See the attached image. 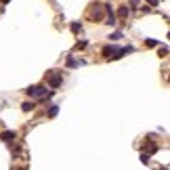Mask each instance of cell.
Instances as JSON below:
<instances>
[{
  "mask_svg": "<svg viewBox=\"0 0 170 170\" xmlns=\"http://www.w3.org/2000/svg\"><path fill=\"white\" fill-rule=\"evenodd\" d=\"M15 136H17L15 130H4V132L0 134V139H2V141H15Z\"/></svg>",
  "mask_w": 170,
  "mask_h": 170,
  "instance_id": "5b68a950",
  "label": "cell"
},
{
  "mask_svg": "<svg viewBox=\"0 0 170 170\" xmlns=\"http://www.w3.org/2000/svg\"><path fill=\"white\" fill-rule=\"evenodd\" d=\"M25 93H27L30 97H42V95H46V88H44V86H30Z\"/></svg>",
  "mask_w": 170,
  "mask_h": 170,
  "instance_id": "7a4b0ae2",
  "label": "cell"
},
{
  "mask_svg": "<svg viewBox=\"0 0 170 170\" xmlns=\"http://www.w3.org/2000/svg\"><path fill=\"white\" fill-rule=\"evenodd\" d=\"M120 36H122L120 32H116V34H111V38H109V40H118V38H120Z\"/></svg>",
  "mask_w": 170,
  "mask_h": 170,
  "instance_id": "5bb4252c",
  "label": "cell"
},
{
  "mask_svg": "<svg viewBox=\"0 0 170 170\" xmlns=\"http://www.w3.org/2000/svg\"><path fill=\"white\" fill-rule=\"evenodd\" d=\"M130 4H132L130 9H136V4H139V0H130Z\"/></svg>",
  "mask_w": 170,
  "mask_h": 170,
  "instance_id": "2e32d148",
  "label": "cell"
},
{
  "mask_svg": "<svg viewBox=\"0 0 170 170\" xmlns=\"http://www.w3.org/2000/svg\"><path fill=\"white\" fill-rule=\"evenodd\" d=\"M80 30H82V25H80V23H73V25H72V32H76V34H78Z\"/></svg>",
  "mask_w": 170,
  "mask_h": 170,
  "instance_id": "7c38bea8",
  "label": "cell"
},
{
  "mask_svg": "<svg viewBox=\"0 0 170 170\" xmlns=\"http://www.w3.org/2000/svg\"><path fill=\"white\" fill-rule=\"evenodd\" d=\"M67 67H78V61L76 59H67Z\"/></svg>",
  "mask_w": 170,
  "mask_h": 170,
  "instance_id": "8fae6325",
  "label": "cell"
},
{
  "mask_svg": "<svg viewBox=\"0 0 170 170\" xmlns=\"http://www.w3.org/2000/svg\"><path fill=\"white\" fill-rule=\"evenodd\" d=\"M103 11L107 13V25H116V15H113L111 4H103Z\"/></svg>",
  "mask_w": 170,
  "mask_h": 170,
  "instance_id": "277c9868",
  "label": "cell"
},
{
  "mask_svg": "<svg viewBox=\"0 0 170 170\" xmlns=\"http://www.w3.org/2000/svg\"><path fill=\"white\" fill-rule=\"evenodd\" d=\"M145 44H147V46H158V40H153V38H147Z\"/></svg>",
  "mask_w": 170,
  "mask_h": 170,
  "instance_id": "30bf717a",
  "label": "cell"
},
{
  "mask_svg": "<svg viewBox=\"0 0 170 170\" xmlns=\"http://www.w3.org/2000/svg\"><path fill=\"white\" fill-rule=\"evenodd\" d=\"M103 17V4H93V11H90V19L99 21Z\"/></svg>",
  "mask_w": 170,
  "mask_h": 170,
  "instance_id": "3957f363",
  "label": "cell"
},
{
  "mask_svg": "<svg viewBox=\"0 0 170 170\" xmlns=\"http://www.w3.org/2000/svg\"><path fill=\"white\" fill-rule=\"evenodd\" d=\"M118 15H120L122 19H126V17H128V6H120V9H118Z\"/></svg>",
  "mask_w": 170,
  "mask_h": 170,
  "instance_id": "ba28073f",
  "label": "cell"
},
{
  "mask_svg": "<svg viewBox=\"0 0 170 170\" xmlns=\"http://www.w3.org/2000/svg\"><path fill=\"white\" fill-rule=\"evenodd\" d=\"M57 113H59V107H57V105H50V109H49V118H55Z\"/></svg>",
  "mask_w": 170,
  "mask_h": 170,
  "instance_id": "9c48e42d",
  "label": "cell"
},
{
  "mask_svg": "<svg viewBox=\"0 0 170 170\" xmlns=\"http://www.w3.org/2000/svg\"><path fill=\"white\" fill-rule=\"evenodd\" d=\"M149 4L151 6H158V0H149Z\"/></svg>",
  "mask_w": 170,
  "mask_h": 170,
  "instance_id": "e0dca14e",
  "label": "cell"
},
{
  "mask_svg": "<svg viewBox=\"0 0 170 170\" xmlns=\"http://www.w3.org/2000/svg\"><path fill=\"white\" fill-rule=\"evenodd\" d=\"M61 82H63V78H61L57 72H49V84H50V88H59Z\"/></svg>",
  "mask_w": 170,
  "mask_h": 170,
  "instance_id": "6da1fadb",
  "label": "cell"
},
{
  "mask_svg": "<svg viewBox=\"0 0 170 170\" xmlns=\"http://www.w3.org/2000/svg\"><path fill=\"white\" fill-rule=\"evenodd\" d=\"M76 49H78V50H82V49H86V42H78V44H76Z\"/></svg>",
  "mask_w": 170,
  "mask_h": 170,
  "instance_id": "4fadbf2b",
  "label": "cell"
},
{
  "mask_svg": "<svg viewBox=\"0 0 170 170\" xmlns=\"http://www.w3.org/2000/svg\"><path fill=\"white\" fill-rule=\"evenodd\" d=\"M160 170H168V168H166V166H164V168H160Z\"/></svg>",
  "mask_w": 170,
  "mask_h": 170,
  "instance_id": "ac0fdd59",
  "label": "cell"
},
{
  "mask_svg": "<svg viewBox=\"0 0 170 170\" xmlns=\"http://www.w3.org/2000/svg\"><path fill=\"white\" fill-rule=\"evenodd\" d=\"M141 162H143V164H147V162H149V156H145V153H143V156H141Z\"/></svg>",
  "mask_w": 170,
  "mask_h": 170,
  "instance_id": "9a60e30c",
  "label": "cell"
},
{
  "mask_svg": "<svg viewBox=\"0 0 170 170\" xmlns=\"http://www.w3.org/2000/svg\"><path fill=\"white\" fill-rule=\"evenodd\" d=\"M21 107H23V111H32L34 107H36V103H32V101H25Z\"/></svg>",
  "mask_w": 170,
  "mask_h": 170,
  "instance_id": "52a82bcc",
  "label": "cell"
},
{
  "mask_svg": "<svg viewBox=\"0 0 170 170\" xmlns=\"http://www.w3.org/2000/svg\"><path fill=\"white\" fill-rule=\"evenodd\" d=\"M111 55H113V46H105V49H103V57H107V59H111Z\"/></svg>",
  "mask_w": 170,
  "mask_h": 170,
  "instance_id": "8992f818",
  "label": "cell"
}]
</instances>
